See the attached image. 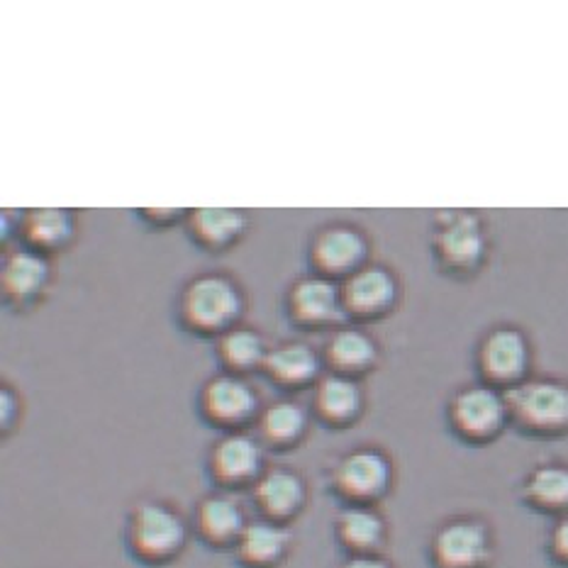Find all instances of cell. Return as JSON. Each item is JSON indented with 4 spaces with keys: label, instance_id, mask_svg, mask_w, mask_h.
<instances>
[{
    "label": "cell",
    "instance_id": "cell-17",
    "mask_svg": "<svg viewBox=\"0 0 568 568\" xmlns=\"http://www.w3.org/2000/svg\"><path fill=\"white\" fill-rule=\"evenodd\" d=\"M254 435L268 452H293L311 435V410L298 400L278 398L264 405L254 425Z\"/></svg>",
    "mask_w": 568,
    "mask_h": 568
},
{
    "label": "cell",
    "instance_id": "cell-29",
    "mask_svg": "<svg viewBox=\"0 0 568 568\" xmlns=\"http://www.w3.org/2000/svg\"><path fill=\"white\" fill-rule=\"evenodd\" d=\"M337 568H395L383 554L378 557H344Z\"/></svg>",
    "mask_w": 568,
    "mask_h": 568
},
{
    "label": "cell",
    "instance_id": "cell-3",
    "mask_svg": "<svg viewBox=\"0 0 568 568\" xmlns=\"http://www.w3.org/2000/svg\"><path fill=\"white\" fill-rule=\"evenodd\" d=\"M181 313L191 329L201 335H225L240 323L244 293L240 283L225 274H201L183 291Z\"/></svg>",
    "mask_w": 568,
    "mask_h": 568
},
{
    "label": "cell",
    "instance_id": "cell-6",
    "mask_svg": "<svg viewBox=\"0 0 568 568\" xmlns=\"http://www.w3.org/2000/svg\"><path fill=\"white\" fill-rule=\"evenodd\" d=\"M513 423L537 437L568 432V386L559 381H523L505 393Z\"/></svg>",
    "mask_w": 568,
    "mask_h": 568
},
{
    "label": "cell",
    "instance_id": "cell-19",
    "mask_svg": "<svg viewBox=\"0 0 568 568\" xmlns=\"http://www.w3.org/2000/svg\"><path fill=\"white\" fill-rule=\"evenodd\" d=\"M264 374L283 390H303L323 378V356L305 342H281L271 347Z\"/></svg>",
    "mask_w": 568,
    "mask_h": 568
},
{
    "label": "cell",
    "instance_id": "cell-8",
    "mask_svg": "<svg viewBox=\"0 0 568 568\" xmlns=\"http://www.w3.org/2000/svg\"><path fill=\"white\" fill-rule=\"evenodd\" d=\"M447 417L454 435L468 444H488L513 423L508 398L493 386H468L456 393Z\"/></svg>",
    "mask_w": 568,
    "mask_h": 568
},
{
    "label": "cell",
    "instance_id": "cell-2",
    "mask_svg": "<svg viewBox=\"0 0 568 568\" xmlns=\"http://www.w3.org/2000/svg\"><path fill=\"white\" fill-rule=\"evenodd\" d=\"M327 484L344 505H378L395 484V464L376 444H356L327 468Z\"/></svg>",
    "mask_w": 568,
    "mask_h": 568
},
{
    "label": "cell",
    "instance_id": "cell-18",
    "mask_svg": "<svg viewBox=\"0 0 568 568\" xmlns=\"http://www.w3.org/2000/svg\"><path fill=\"white\" fill-rule=\"evenodd\" d=\"M342 298L349 317H378L395 305L398 283L388 268L366 264L344 281Z\"/></svg>",
    "mask_w": 568,
    "mask_h": 568
},
{
    "label": "cell",
    "instance_id": "cell-28",
    "mask_svg": "<svg viewBox=\"0 0 568 568\" xmlns=\"http://www.w3.org/2000/svg\"><path fill=\"white\" fill-rule=\"evenodd\" d=\"M0 403H3V413H0V423H3V435L12 432V427H18L20 415H22V405H20V395L12 393L8 386L3 388V395H0Z\"/></svg>",
    "mask_w": 568,
    "mask_h": 568
},
{
    "label": "cell",
    "instance_id": "cell-7",
    "mask_svg": "<svg viewBox=\"0 0 568 568\" xmlns=\"http://www.w3.org/2000/svg\"><path fill=\"white\" fill-rule=\"evenodd\" d=\"M197 410L207 425L225 435V432H242L256 425L264 405L250 381L225 372L205 381L197 395Z\"/></svg>",
    "mask_w": 568,
    "mask_h": 568
},
{
    "label": "cell",
    "instance_id": "cell-24",
    "mask_svg": "<svg viewBox=\"0 0 568 568\" xmlns=\"http://www.w3.org/2000/svg\"><path fill=\"white\" fill-rule=\"evenodd\" d=\"M250 230V217L242 210L203 207L191 215V234L197 244L213 252L230 250Z\"/></svg>",
    "mask_w": 568,
    "mask_h": 568
},
{
    "label": "cell",
    "instance_id": "cell-9",
    "mask_svg": "<svg viewBox=\"0 0 568 568\" xmlns=\"http://www.w3.org/2000/svg\"><path fill=\"white\" fill-rule=\"evenodd\" d=\"M252 523L250 510L237 493L210 490L195 503L191 515L193 535L213 551H230L237 547L246 525Z\"/></svg>",
    "mask_w": 568,
    "mask_h": 568
},
{
    "label": "cell",
    "instance_id": "cell-4",
    "mask_svg": "<svg viewBox=\"0 0 568 568\" xmlns=\"http://www.w3.org/2000/svg\"><path fill=\"white\" fill-rule=\"evenodd\" d=\"M496 532L484 517L459 515L442 523L429 539L432 568H490L496 564Z\"/></svg>",
    "mask_w": 568,
    "mask_h": 568
},
{
    "label": "cell",
    "instance_id": "cell-10",
    "mask_svg": "<svg viewBox=\"0 0 568 568\" xmlns=\"http://www.w3.org/2000/svg\"><path fill=\"white\" fill-rule=\"evenodd\" d=\"M250 500L256 517L291 527V523L298 520L311 503V488L295 468L268 466L250 490Z\"/></svg>",
    "mask_w": 568,
    "mask_h": 568
},
{
    "label": "cell",
    "instance_id": "cell-14",
    "mask_svg": "<svg viewBox=\"0 0 568 568\" xmlns=\"http://www.w3.org/2000/svg\"><path fill=\"white\" fill-rule=\"evenodd\" d=\"M295 537L288 525L252 517L232 557L240 568H281L293 554Z\"/></svg>",
    "mask_w": 568,
    "mask_h": 568
},
{
    "label": "cell",
    "instance_id": "cell-21",
    "mask_svg": "<svg viewBox=\"0 0 568 568\" xmlns=\"http://www.w3.org/2000/svg\"><path fill=\"white\" fill-rule=\"evenodd\" d=\"M323 359L332 374L359 378L376 366L378 344L364 329L339 327L337 332H332Z\"/></svg>",
    "mask_w": 568,
    "mask_h": 568
},
{
    "label": "cell",
    "instance_id": "cell-15",
    "mask_svg": "<svg viewBox=\"0 0 568 568\" xmlns=\"http://www.w3.org/2000/svg\"><path fill=\"white\" fill-rule=\"evenodd\" d=\"M335 539L347 557H378L388 541V520L376 505H344L335 517Z\"/></svg>",
    "mask_w": 568,
    "mask_h": 568
},
{
    "label": "cell",
    "instance_id": "cell-26",
    "mask_svg": "<svg viewBox=\"0 0 568 568\" xmlns=\"http://www.w3.org/2000/svg\"><path fill=\"white\" fill-rule=\"evenodd\" d=\"M22 234L34 252H61L77 234V215L69 210H32L22 220Z\"/></svg>",
    "mask_w": 568,
    "mask_h": 568
},
{
    "label": "cell",
    "instance_id": "cell-27",
    "mask_svg": "<svg viewBox=\"0 0 568 568\" xmlns=\"http://www.w3.org/2000/svg\"><path fill=\"white\" fill-rule=\"evenodd\" d=\"M547 554L551 564H557L559 568H568V513L557 517V523L549 529Z\"/></svg>",
    "mask_w": 568,
    "mask_h": 568
},
{
    "label": "cell",
    "instance_id": "cell-11",
    "mask_svg": "<svg viewBox=\"0 0 568 568\" xmlns=\"http://www.w3.org/2000/svg\"><path fill=\"white\" fill-rule=\"evenodd\" d=\"M288 313L295 323L307 329L339 327L347 320L342 288L325 276H305L288 291Z\"/></svg>",
    "mask_w": 568,
    "mask_h": 568
},
{
    "label": "cell",
    "instance_id": "cell-20",
    "mask_svg": "<svg viewBox=\"0 0 568 568\" xmlns=\"http://www.w3.org/2000/svg\"><path fill=\"white\" fill-rule=\"evenodd\" d=\"M52 268H49L44 254L34 250L10 252L3 264V293L16 307H28L44 295Z\"/></svg>",
    "mask_w": 568,
    "mask_h": 568
},
{
    "label": "cell",
    "instance_id": "cell-25",
    "mask_svg": "<svg viewBox=\"0 0 568 568\" xmlns=\"http://www.w3.org/2000/svg\"><path fill=\"white\" fill-rule=\"evenodd\" d=\"M271 347L254 327H232L217 339V359L227 368V374L246 376L254 374L266 364Z\"/></svg>",
    "mask_w": 568,
    "mask_h": 568
},
{
    "label": "cell",
    "instance_id": "cell-13",
    "mask_svg": "<svg viewBox=\"0 0 568 568\" xmlns=\"http://www.w3.org/2000/svg\"><path fill=\"white\" fill-rule=\"evenodd\" d=\"M313 415L329 429H347L362 419L366 395L359 381L339 374H325L313 388Z\"/></svg>",
    "mask_w": 568,
    "mask_h": 568
},
{
    "label": "cell",
    "instance_id": "cell-16",
    "mask_svg": "<svg viewBox=\"0 0 568 568\" xmlns=\"http://www.w3.org/2000/svg\"><path fill=\"white\" fill-rule=\"evenodd\" d=\"M529 366L527 339L513 327H500L490 332L480 349V372L493 388L520 386Z\"/></svg>",
    "mask_w": 568,
    "mask_h": 568
},
{
    "label": "cell",
    "instance_id": "cell-23",
    "mask_svg": "<svg viewBox=\"0 0 568 568\" xmlns=\"http://www.w3.org/2000/svg\"><path fill=\"white\" fill-rule=\"evenodd\" d=\"M523 500L529 508L545 515L561 517L568 513V466L539 464L523 480Z\"/></svg>",
    "mask_w": 568,
    "mask_h": 568
},
{
    "label": "cell",
    "instance_id": "cell-5",
    "mask_svg": "<svg viewBox=\"0 0 568 568\" xmlns=\"http://www.w3.org/2000/svg\"><path fill=\"white\" fill-rule=\"evenodd\" d=\"M266 454L254 432H225L207 449V476L220 490H252L268 468Z\"/></svg>",
    "mask_w": 568,
    "mask_h": 568
},
{
    "label": "cell",
    "instance_id": "cell-1",
    "mask_svg": "<svg viewBox=\"0 0 568 568\" xmlns=\"http://www.w3.org/2000/svg\"><path fill=\"white\" fill-rule=\"evenodd\" d=\"M193 535L191 520L174 503L144 498L132 505L125 523L130 557L146 568H164L181 559Z\"/></svg>",
    "mask_w": 568,
    "mask_h": 568
},
{
    "label": "cell",
    "instance_id": "cell-12",
    "mask_svg": "<svg viewBox=\"0 0 568 568\" xmlns=\"http://www.w3.org/2000/svg\"><path fill=\"white\" fill-rule=\"evenodd\" d=\"M313 266L325 278H344L366 266L368 240L366 234L354 225H329L317 232L311 246Z\"/></svg>",
    "mask_w": 568,
    "mask_h": 568
},
{
    "label": "cell",
    "instance_id": "cell-22",
    "mask_svg": "<svg viewBox=\"0 0 568 568\" xmlns=\"http://www.w3.org/2000/svg\"><path fill=\"white\" fill-rule=\"evenodd\" d=\"M437 246L444 262L454 268H474L478 258L484 256L486 237L480 230V222L474 215H447L439 227Z\"/></svg>",
    "mask_w": 568,
    "mask_h": 568
}]
</instances>
